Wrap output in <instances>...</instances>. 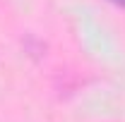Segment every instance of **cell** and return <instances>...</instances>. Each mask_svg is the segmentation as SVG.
Masks as SVG:
<instances>
[{
    "label": "cell",
    "mask_w": 125,
    "mask_h": 122,
    "mask_svg": "<svg viewBox=\"0 0 125 122\" xmlns=\"http://www.w3.org/2000/svg\"><path fill=\"white\" fill-rule=\"evenodd\" d=\"M111 2H115V5H123V7H125V0H111Z\"/></svg>",
    "instance_id": "obj_1"
}]
</instances>
